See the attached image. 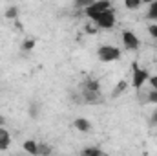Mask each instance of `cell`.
<instances>
[{
	"instance_id": "cell-28",
	"label": "cell",
	"mask_w": 157,
	"mask_h": 156,
	"mask_svg": "<svg viewBox=\"0 0 157 156\" xmlns=\"http://www.w3.org/2000/svg\"><path fill=\"white\" fill-rule=\"evenodd\" d=\"M155 20H157V18H155Z\"/></svg>"
},
{
	"instance_id": "cell-25",
	"label": "cell",
	"mask_w": 157,
	"mask_h": 156,
	"mask_svg": "<svg viewBox=\"0 0 157 156\" xmlns=\"http://www.w3.org/2000/svg\"><path fill=\"white\" fill-rule=\"evenodd\" d=\"M152 121H154V123H155V125H157V110H155V112H154V117H152Z\"/></svg>"
},
{
	"instance_id": "cell-18",
	"label": "cell",
	"mask_w": 157,
	"mask_h": 156,
	"mask_svg": "<svg viewBox=\"0 0 157 156\" xmlns=\"http://www.w3.org/2000/svg\"><path fill=\"white\" fill-rule=\"evenodd\" d=\"M51 153V147H48V145H39V154H49Z\"/></svg>"
},
{
	"instance_id": "cell-9",
	"label": "cell",
	"mask_w": 157,
	"mask_h": 156,
	"mask_svg": "<svg viewBox=\"0 0 157 156\" xmlns=\"http://www.w3.org/2000/svg\"><path fill=\"white\" fill-rule=\"evenodd\" d=\"M24 151L29 153V154H39V143H35L33 140H26L24 142Z\"/></svg>"
},
{
	"instance_id": "cell-24",
	"label": "cell",
	"mask_w": 157,
	"mask_h": 156,
	"mask_svg": "<svg viewBox=\"0 0 157 156\" xmlns=\"http://www.w3.org/2000/svg\"><path fill=\"white\" fill-rule=\"evenodd\" d=\"M15 28H17V30H22V24H20V20H18V18L15 20Z\"/></svg>"
},
{
	"instance_id": "cell-19",
	"label": "cell",
	"mask_w": 157,
	"mask_h": 156,
	"mask_svg": "<svg viewBox=\"0 0 157 156\" xmlns=\"http://www.w3.org/2000/svg\"><path fill=\"white\" fill-rule=\"evenodd\" d=\"M29 116L31 117L39 116V107H37V105H31V107H29Z\"/></svg>"
},
{
	"instance_id": "cell-5",
	"label": "cell",
	"mask_w": 157,
	"mask_h": 156,
	"mask_svg": "<svg viewBox=\"0 0 157 156\" xmlns=\"http://www.w3.org/2000/svg\"><path fill=\"white\" fill-rule=\"evenodd\" d=\"M122 42H124V46L128 50H139V46H141L139 39L132 31H122Z\"/></svg>"
},
{
	"instance_id": "cell-26",
	"label": "cell",
	"mask_w": 157,
	"mask_h": 156,
	"mask_svg": "<svg viewBox=\"0 0 157 156\" xmlns=\"http://www.w3.org/2000/svg\"><path fill=\"white\" fill-rule=\"evenodd\" d=\"M4 123H6V117H4V116H0V127H2Z\"/></svg>"
},
{
	"instance_id": "cell-1",
	"label": "cell",
	"mask_w": 157,
	"mask_h": 156,
	"mask_svg": "<svg viewBox=\"0 0 157 156\" xmlns=\"http://www.w3.org/2000/svg\"><path fill=\"white\" fill-rule=\"evenodd\" d=\"M97 24V28H102V30H112L115 26V13L113 9H106L102 13H99L93 20Z\"/></svg>"
},
{
	"instance_id": "cell-2",
	"label": "cell",
	"mask_w": 157,
	"mask_h": 156,
	"mask_svg": "<svg viewBox=\"0 0 157 156\" xmlns=\"http://www.w3.org/2000/svg\"><path fill=\"white\" fill-rule=\"evenodd\" d=\"M97 55L102 63H112V61H117L121 57V50L117 46H110V44H104L97 50Z\"/></svg>"
},
{
	"instance_id": "cell-10",
	"label": "cell",
	"mask_w": 157,
	"mask_h": 156,
	"mask_svg": "<svg viewBox=\"0 0 157 156\" xmlns=\"http://www.w3.org/2000/svg\"><path fill=\"white\" fill-rule=\"evenodd\" d=\"M82 154L84 156H102L104 153H102L101 149H97V147H88V149L82 151Z\"/></svg>"
},
{
	"instance_id": "cell-16",
	"label": "cell",
	"mask_w": 157,
	"mask_h": 156,
	"mask_svg": "<svg viewBox=\"0 0 157 156\" xmlns=\"http://www.w3.org/2000/svg\"><path fill=\"white\" fill-rule=\"evenodd\" d=\"M141 4H143L141 0H124V6H126L128 9H137Z\"/></svg>"
},
{
	"instance_id": "cell-3",
	"label": "cell",
	"mask_w": 157,
	"mask_h": 156,
	"mask_svg": "<svg viewBox=\"0 0 157 156\" xmlns=\"http://www.w3.org/2000/svg\"><path fill=\"white\" fill-rule=\"evenodd\" d=\"M106 9H112V2H110V0H93V4L84 9V13H86L88 18L95 20V17H97L99 13L106 11Z\"/></svg>"
},
{
	"instance_id": "cell-11",
	"label": "cell",
	"mask_w": 157,
	"mask_h": 156,
	"mask_svg": "<svg viewBox=\"0 0 157 156\" xmlns=\"http://www.w3.org/2000/svg\"><path fill=\"white\" fill-rule=\"evenodd\" d=\"M6 18H9V20H17V18H18V9H17L15 6H11L9 9H6Z\"/></svg>"
},
{
	"instance_id": "cell-20",
	"label": "cell",
	"mask_w": 157,
	"mask_h": 156,
	"mask_svg": "<svg viewBox=\"0 0 157 156\" xmlns=\"http://www.w3.org/2000/svg\"><path fill=\"white\" fill-rule=\"evenodd\" d=\"M148 101H150V103H157V90H152V92L148 94Z\"/></svg>"
},
{
	"instance_id": "cell-6",
	"label": "cell",
	"mask_w": 157,
	"mask_h": 156,
	"mask_svg": "<svg viewBox=\"0 0 157 156\" xmlns=\"http://www.w3.org/2000/svg\"><path fill=\"white\" fill-rule=\"evenodd\" d=\"M82 97H84L86 103H99V101H101V90L84 88V90H82Z\"/></svg>"
},
{
	"instance_id": "cell-13",
	"label": "cell",
	"mask_w": 157,
	"mask_h": 156,
	"mask_svg": "<svg viewBox=\"0 0 157 156\" xmlns=\"http://www.w3.org/2000/svg\"><path fill=\"white\" fill-rule=\"evenodd\" d=\"M150 6V9H148V18H152V20H155L157 18V0H154L152 4H148Z\"/></svg>"
},
{
	"instance_id": "cell-23",
	"label": "cell",
	"mask_w": 157,
	"mask_h": 156,
	"mask_svg": "<svg viewBox=\"0 0 157 156\" xmlns=\"http://www.w3.org/2000/svg\"><path fill=\"white\" fill-rule=\"evenodd\" d=\"M95 31H97V28H95V26H86V33L95 35Z\"/></svg>"
},
{
	"instance_id": "cell-21",
	"label": "cell",
	"mask_w": 157,
	"mask_h": 156,
	"mask_svg": "<svg viewBox=\"0 0 157 156\" xmlns=\"http://www.w3.org/2000/svg\"><path fill=\"white\" fill-rule=\"evenodd\" d=\"M148 31H150L152 37H155L157 39V24H150V26H148Z\"/></svg>"
},
{
	"instance_id": "cell-12",
	"label": "cell",
	"mask_w": 157,
	"mask_h": 156,
	"mask_svg": "<svg viewBox=\"0 0 157 156\" xmlns=\"http://www.w3.org/2000/svg\"><path fill=\"white\" fill-rule=\"evenodd\" d=\"M128 88V81H119L117 83V86H115V90H113V97H117L121 92H124Z\"/></svg>"
},
{
	"instance_id": "cell-17",
	"label": "cell",
	"mask_w": 157,
	"mask_h": 156,
	"mask_svg": "<svg viewBox=\"0 0 157 156\" xmlns=\"http://www.w3.org/2000/svg\"><path fill=\"white\" fill-rule=\"evenodd\" d=\"M91 4H93V0H75V6L77 7H84V9L88 6H91Z\"/></svg>"
},
{
	"instance_id": "cell-14",
	"label": "cell",
	"mask_w": 157,
	"mask_h": 156,
	"mask_svg": "<svg viewBox=\"0 0 157 156\" xmlns=\"http://www.w3.org/2000/svg\"><path fill=\"white\" fill-rule=\"evenodd\" d=\"M84 88H90V90H101V84H99V81H95V79H88V81L84 83Z\"/></svg>"
},
{
	"instance_id": "cell-8",
	"label": "cell",
	"mask_w": 157,
	"mask_h": 156,
	"mask_svg": "<svg viewBox=\"0 0 157 156\" xmlns=\"http://www.w3.org/2000/svg\"><path fill=\"white\" fill-rule=\"evenodd\" d=\"M9 143H11L9 132H7L4 127H0V151H6V149L9 147Z\"/></svg>"
},
{
	"instance_id": "cell-7",
	"label": "cell",
	"mask_w": 157,
	"mask_h": 156,
	"mask_svg": "<svg viewBox=\"0 0 157 156\" xmlns=\"http://www.w3.org/2000/svg\"><path fill=\"white\" fill-rule=\"evenodd\" d=\"M73 127L80 130V132H88L90 129H91V123H90V119H86V117H77L75 121H73Z\"/></svg>"
},
{
	"instance_id": "cell-27",
	"label": "cell",
	"mask_w": 157,
	"mask_h": 156,
	"mask_svg": "<svg viewBox=\"0 0 157 156\" xmlns=\"http://www.w3.org/2000/svg\"><path fill=\"white\" fill-rule=\"evenodd\" d=\"M141 2H143V4H152L154 0H141Z\"/></svg>"
},
{
	"instance_id": "cell-4",
	"label": "cell",
	"mask_w": 157,
	"mask_h": 156,
	"mask_svg": "<svg viewBox=\"0 0 157 156\" xmlns=\"http://www.w3.org/2000/svg\"><path fill=\"white\" fill-rule=\"evenodd\" d=\"M132 68H133V74H132V86L133 88H141L146 81H148V77H150V74L146 72V70H143V68H139L137 66V63H133L132 64Z\"/></svg>"
},
{
	"instance_id": "cell-15",
	"label": "cell",
	"mask_w": 157,
	"mask_h": 156,
	"mask_svg": "<svg viewBox=\"0 0 157 156\" xmlns=\"http://www.w3.org/2000/svg\"><path fill=\"white\" fill-rule=\"evenodd\" d=\"M35 44H37V40H35V39L24 40V44H22V50H24V51H31V50L35 48Z\"/></svg>"
},
{
	"instance_id": "cell-22",
	"label": "cell",
	"mask_w": 157,
	"mask_h": 156,
	"mask_svg": "<svg viewBox=\"0 0 157 156\" xmlns=\"http://www.w3.org/2000/svg\"><path fill=\"white\" fill-rule=\"evenodd\" d=\"M148 83L152 84V88L157 90V76H152V77H148Z\"/></svg>"
}]
</instances>
